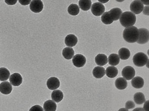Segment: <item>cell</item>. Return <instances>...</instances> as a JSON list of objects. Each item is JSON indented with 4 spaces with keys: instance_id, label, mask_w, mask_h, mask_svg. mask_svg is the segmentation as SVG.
<instances>
[{
    "instance_id": "ffe728a7",
    "label": "cell",
    "mask_w": 149,
    "mask_h": 111,
    "mask_svg": "<svg viewBox=\"0 0 149 111\" xmlns=\"http://www.w3.org/2000/svg\"><path fill=\"white\" fill-rule=\"evenodd\" d=\"M63 93L58 89L54 91L51 94L52 99L56 103L60 102L63 99Z\"/></svg>"
},
{
    "instance_id": "9a60e30c",
    "label": "cell",
    "mask_w": 149,
    "mask_h": 111,
    "mask_svg": "<svg viewBox=\"0 0 149 111\" xmlns=\"http://www.w3.org/2000/svg\"><path fill=\"white\" fill-rule=\"evenodd\" d=\"M95 61L98 65L104 66L108 62L107 57L106 55L103 54H98L95 58Z\"/></svg>"
},
{
    "instance_id": "8fae6325",
    "label": "cell",
    "mask_w": 149,
    "mask_h": 111,
    "mask_svg": "<svg viewBox=\"0 0 149 111\" xmlns=\"http://www.w3.org/2000/svg\"><path fill=\"white\" fill-rule=\"evenodd\" d=\"M47 85L49 89L53 90L58 88L60 85L59 80L55 77H51L49 78L47 82Z\"/></svg>"
},
{
    "instance_id": "9c48e42d",
    "label": "cell",
    "mask_w": 149,
    "mask_h": 111,
    "mask_svg": "<svg viewBox=\"0 0 149 111\" xmlns=\"http://www.w3.org/2000/svg\"><path fill=\"white\" fill-rule=\"evenodd\" d=\"M29 7L32 12L37 13L42 10L43 5L42 2L40 0H32L30 4Z\"/></svg>"
},
{
    "instance_id": "5b68a950",
    "label": "cell",
    "mask_w": 149,
    "mask_h": 111,
    "mask_svg": "<svg viewBox=\"0 0 149 111\" xmlns=\"http://www.w3.org/2000/svg\"><path fill=\"white\" fill-rule=\"evenodd\" d=\"M143 4L141 0L134 1L131 3L130 6L131 11L136 15L141 13L143 11Z\"/></svg>"
},
{
    "instance_id": "7a4b0ae2",
    "label": "cell",
    "mask_w": 149,
    "mask_h": 111,
    "mask_svg": "<svg viewBox=\"0 0 149 111\" xmlns=\"http://www.w3.org/2000/svg\"><path fill=\"white\" fill-rule=\"evenodd\" d=\"M135 15L132 12L126 11L122 13L120 18V22L121 25L127 28L132 26L136 22Z\"/></svg>"
},
{
    "instance_id": "6da1fadb",
    "label": "cell",
    "mask_w": 149,
    "mask_h": 111,
    "mask_svg": "<svg viewBox=\"0 0 149 111\" xmlns=\"http://www.w3.org/2000/svg\"><path fill=\"white\" fill-rule=\"evenodd\" d=\"M139 36L138 29L134 26L126 28L123 32V37L125 41L129 43L136 42Z\"/></svg>"
},
{
    "instance_id": "e575fe53",
    "label": "cell",
    "mask_w": 149,
    "mask_h": 111,
    "mask_svg": "<svg viewBox=\"0 0 149 111\" xmlns=\"http://www.w3.org/2000/svg\"><path fill=\"white\" fill-rule=\"evenodd\" d=\"M148 8L149 6H146L144 8L143 12V14L148 15Z\"/></svg>"
},
{
    "instance_id": "3957f363",
    "label": "cell",
    "mask_w": 149,
    "mask_h": 111,
    "mask_svg": "<svg viewBox=\"0 0 149 111\" xmlns=\"http://www.w3.org/2000/svg\"><path fill=\"white\" fill-rule=\"evenodd\" d=\"M133 61L134 64L137 67H142L148 61L147 55L142 52H139L133 56Z\"/></svg>"
},
{
    "instance_id": "f35d334b",
    "label": "cell",
    "mask_w": 149,
    "mask_h": 111,
    "mask_svg": "<svg viewBox=\"0 0 149 111\" xmlns=\"http://www.w3.org/2000/svg\"><path fill=\"white\" fill-rule=\"evenodd\" d=\"M99 1H100V2H101L102 3H106L107 2H108V0H106V1H105V0H104V1H103V0H99Z\"/></svg>"
},
{
    "instance_id": "7402d4cb",
    "label": "cell",
    "mask_w": 149,
    "mask_h": 111,
    "mask_svg": "<svg viewBox=\"0 0 149 111\" xmlns=\"http://www.w3.org/2000/svg\"><path fill=\"white\" fill-rule=\"evenodd\" d=\"M119 56L122 60H126L128 59L130 55L129 50L125 47L121 48L118 51Z\"/></svg>"
},
{
    "instance_id": "74e56055",
    "label": "cell",
    "mask_w": 149,
    "mask_h": 111,
    "mask_svg": "<svg viewBox=\"0 0 149 111\" xmlns=\"http://www.w3.org/2000/svg\"><path fill=\"white\" fill-rule=\"evenodd\" d=\"M118 111H128V110L125 108H122L119 109Z\"/></svg>"
},
{
    "instance_id": "4fadbf2b",
    "label": "cell",
    "mask_w": 149,
    "mask_h": 111,
    "mask_svg": "<svg viewBox=\"0 0 149 111\" xmlns=\"http://www.w3.org/2000/svg\"><path fill=\"white\" fill-rule=\"evenodd\" d=\"M12 90L11 85L8 81L3 82L0 84V91L3 94H8L10 93Z\"/></svg>"
},
{
    "instance_id": "484cf974",
    "label": "cell",
    "mask_w": 149,
    "mask_h": 111,
    "mask_svg": "<svg viewBox=\"0 0 149 111\" xmlns=\"http://www.w3.org/2000/svg\"><path fill=\"white\" fill-rule=\"evenodd\" d=\"M92 2L89 0H80L79 2V5L80 8L84 11L89 10L91 7Z\"/></svg>"
},
{
    "instance_id": "603a6c76",
    "label": "cell",
    "mask_w": 149,
    "mask_h": 111,
    "mask_svg": "<svg viewBox=\"0 0 149 111\" xmlns=\"http://www.w3.org/2000/svg\"><path fill=\"white\" fill-rule=\"evenodd\" d=\"M109 64L113 66L118 65L120 62V57L118 55L116 54L113 53L109 56L108 58Z\"/></svg>"
},
{
    "instance_id": "7c38bea8",
    "label": "cell",
    "mask_w": 149,
    "mask_h": 111,
    "mask_svg": "<svg viewBox=\"0 0 149 111\" xmlns=\"http://www.w3.org/2000/svg\"><path fill=\"white\" fill-rule=\"evenodd\" d=\"M108 12L111 19L113 21H116L120 18L122 11L119 8H115L111 9Z\"/></svg>"
},
{
    "instance_id": "277c9868",
    "label": "cell",
    "mask_w": 149,
    "mask_h": 111,
    "mask_svg": "<svg viewBox=\"0 0 149 111\" xmlns=\"http://www.w3.org/2000/svg\"><path fill=\"white\" fill-rule=\"evenodd\" d=\"M139 36L136 41L139 44H144L147 43L149 40V32L147 29L145 28H141L138 29Z\"/></svg>"
},
{
    "instance_id": "2e32d148",
    "label": "cell",
    "mask_w": 149,
    "mask_h": 111,
    "mask_svg": "<svg viewBox=\"0 0 149 111\" xmlns=\"http://www.w3.org/2000/svg\"><path fill=\"white\" fill-rule=\"evenodd\" d=\"M132 86L136 89L142 88L144 84V81L141 77L136 76L133 78L131 82Z\"/></svg>"
},
{
    "instance_id": "30bf717a",
    "label": "cell",
    "mask_w": 149,
    "mask_h": 111,
    "mask_svg": "<svg viewBox=\"0 0 149 111\" xmlns=\"http://www.w3.org/2000/svg\"><path fill=\"white\" fill-rule=\"evenodd\" d=\"M9 80L13 85L18 86L22 83V78L19 73H15L11 75Z\"/></svg>"
},
{
    "instance_id": "5bb4252c",
    "label": "cell",
    "mask_w": 149,
    "mask_h": 111,
    "mask_svg": "<svg viewBox=\"0 0 149 111\" xmlns=\"http://www.w3.org/2000/svg\"><path fill=\"white\" fill-rule=\"evenodd\" d=\"M77 42V38L72 34L68 35L65 39V43L66 45L70 47H72L75 45Z\"/></svg>"
},
{
    "instance_id": "d6986e66",
    "label": "cell",
    "mask_w": 149,
    "mask_h": 111,
    "mask_svg": "<svg viewBox=\"0 0 149 111\" xmlns=\"http://www.w3.org/2000/svg\"><path fill=\"white\" fill-rule=\"evenodd\" d=\"M116 87L119 90L125 89L127 87V83L126 80L123 77H120L117 78L115 82Z\"/></svg>"
},
{
    "instance_id": "d6a6232c",
    "label": "cell",
    "mask_w": 149,
    "mask_h": 111,
    "mask_svg": "<svg viewBox=\"0 0 149 111\" xmlns=\"http://www.w3.org/2000/svg\"><path fill=\"white\" fill-rule=\"evenodd\" d=\"M31 0H19V2L23 5H26L29 4Z\"/></svg>"
},
{
    "instance_id": "d4e9b609",
    "label": "cell",
    "mask_w": 149,
    "mask_h": 111,
    "mask_svg": "<svg viewBox=\"0 0 149 111\" xmlns=\"http://www.w3.org/2000/svg\"><path fill=\"white\" fill-rule=\"evenodd\" d=\"M74 54V51L71 47H66L64 48L62 51V55L66 59L69 60L73 57Z\"/></svg>"
},
{
    "instance_id": "f1b7e54d",
    "label": "cell",
    "mask_w": 149,
    "mask_h": 111,
    "mask_svg": "<svg viewBox=\"0 0 149 111\" xmlns=\"http://www.w3.org/2000/svg\"><path fill=\"white\" fill-rule=\"evenodd\" d=\"M101 20L102 22L106 24H111L113 22L110 18L108 11L106 12L103 14L101 17Z\"/></svg>"
},
{
    "instance_id": "83f0119b",
    "label": "cell",
    "mask_w": 149,
    "mask_h": 111,
    "mask_svg": "<svg viewBox=\"0 0 149 111\" xmlns=\"http://www.w3.org/2000/svg\"><path fill=\"white\" fill-rule=\"evenodd\" d=\"M68 11L70 14L72 15H76L79 13V8L77 4L72 3L68 7Z\"/></svg>"
},
{
    "instance_id": "4316f807",
    "label": "cell",
    "mask_w": 149,
    "mask_h": 111,
    "mask_svg": "<svg viewBox=\"0 0 149 111\" xmlns=\"http://www.w3.org/2000/svg\"><path fill=\"white\" fill-rule=\"evenodd\" d=\"M10 73L9 70L4 67L0 68V81H6L9 78Z\"/></svg>"
},
{
    "instance_id": "e0dca14e",
    "label": "cell",
    "mask_w": 149,
    "mask_h": 111,
    "mask_svg": "<svg viewBox=\"0 0 149 111\" xmlns=\"http://www.w3.org/2000/svg\"><path fill=\"white\" fill-rule=\"evenodd\" d=\"M93 76L96 78H101L105 74V68L101 66H97L95 67L93 71Z\"/></svg>"
},
{
    "instance_id": "ba28073f",
    "label": "cell",
    "mask_w": 149,
    "mask_h": 111,
    "mask_svg": "<svg viewBox=\"0 0 149 111\" xmlns=\"http://www.w3.org/2000/svg\"><path fill=\"white\" fill-rule=\"evenodd\" d=\"M86 61L85 57L82 54H77L73 57L72 62L74 66L77 67H81L85 64Z\"/></svg>"
},
{
    "instance_id": "8992f818",
    "label": "cell",
    "mask_w": 149,
    "mask_h": 111,
    "mask_svg": "<svg viewBox=\"0 0 149 111\" xmlns=\"http://www.w3.org/2000/svg\"><path fill=\"white\" fill-rule=\"evenodd\" d=\"M105 10L104 5L102 3L97 2L93 3L91 7V11L93 15L99 16L102 15Z\"/></svg>"
},
{
    "instance_id": "836d02e7",
    "label": "cell",
    "mask_w": 149,
    "mask_h": 111,
    "mask_svg": "<svg viewBox=\"0 0 149 111\" xmlns=\"http://www.w3.org/2000/svg\"><path fill=\"white\" fill-rule=\"evenodd\" d=\"M5 1L8 5H13L17 3V0H5Z\"/></svg>"
},
{
    "instance_id": "1f68e13d",
    "label": "cell",
    "mask_w": 149,
    "mask_h": 111,
    "mask_svg": "<svg viewBox=\"0 0 149 111\" xmlns=\"http://www.w3.org/2000/svg\"><path fill=\"white\" fill-rule=\"evenodd\" d=\"M148 103L149 100L145 102V103L143 105V109L145 111H149Z\"/></svg>"
},
{
    "instance_id": "ac0fdd59",
    "label": "cell",
    "mask_w": 149,
    "mask_h": 111,
    "mask_svg": "<svg viewBox=\"0 0 149 111\" xmlns=\"http://www.w3.org/2000/svg\"><path fill=\"white\" fill-rule=\"evenodd\" d=\"M57 105L53 101L49 100L45 101L43 105L45 111H56Z\"/></svg>"
},
{
    "instance_id": "4dcf8cb0",
    "label": "cell",
    "mask_w": 149,
    "mask_h": 111,
    "mask_svg": "<svg viewBox=\"0 0 149 111\" xmlns=\"http://www.w3.org/2000/svg\"><path fill=\"white\" fill-rule=\"evenodd\" d=\"M29 111H44V110L39 105H36L31 107Z\"/></svg>"
},
{
    "instance_id": "52a82bcc",
    "label": "cell",
    "mask_w": 149,
    "mask_h": 111,
    "mask_svg": "<svg viewBox=\"0 0 149 111\" xmlns=\"http://www.w3.org/2000/svg\"><path fill=\"white\" fill-rule=\"evenodd\" d=\"M122 75L125 79L130 80L133 78L135 75L134 69L131 66H127L123 69Z\"/></svg>"
},
{
    "instance_id": "cb8c5ba5",
    "label": "cell",
    "mask_w": 149,
    "mask_h": 111,
    "mask_svg": "<svg viewBox=\"0 0 149 111\" xmlns=\"http://www.w3.org/2000/svg\"><path fill=\"white\" fill-rule=\"evenodd\" d=\"M134 100L135 102L138 105L142 104L146 101L144 94L141 92H137L134 94Z\"/></svg>"
},
{
    "instance_id": "f546056e",
    "label": "cell",
    "mask_w": 149,
    "mask_h": 111,
    "mask_svg": "<svg viewBox=\"0 0 149 111\" xmlns=\"http://www.w3.org/2000/svg\"><path fill=\"white\" fill-rule=\"evenodd\" d=\"M135 106V104L132 101H127L125 103V108L128 110L133 108Z\"/></svg>"
},
{
    "instance_id": "44dd1931",
    "label": "cell",
    "mask_w": 149,
    "mask_h": 111,
    "mask_svg": "<svg viewBox=\"0 0 149 111\" xmlns=\"http://www.w3.org/2000/svg\"><path fill=\"white\" fill-rule=\"evenodd\" d=\"M105 71L107 76L111 78L116 77L118 73L117 68L114 66H108L107 68Z\"/></svg>"
},
{
    "instance_id": "d590c367",
    "label": "cell",
    "mask_w": 149,
    "mask_h": 111,
    "mask_svg": "<svg viewBox=\"0 0 149 111\" xmlns=\"http://www.w3.org/2000/svg\"><path fill=\"white\" fill-rule=\"evenodd\" d=\"M143 110V108H137L134 109L132 111H140Z\"/></svg>"
},
{
    "instance_id": "ab89813d",
    "label": "cell",
    "mask_w": 149,
    "mask_h": 111,
    "mask_svg": "<svg viewBox=\"0 0 149 111\" xmlns=\"http://www.w3.org/2000/svg\"><path fill=\"white\" fill-rule=\"evenodd\" d=\"M140 111H145L144 110H141Z\"/></svg>"
},
{
    "instance_id": "8d00e7d4",
    "label": "cell",
    "mask_w": 149,
    "mask_h": 111,
    "mask_svg": "<svg viewBox=\"0 0 149 111\" xmlns=\"http://www.w3.org/2000/svg\"><path fill=\"white\" fill-rule=\"evenodd\" d=\"M141 1L143 3V4H144L145 5H148V1H143V0H141Z\"/></svg>"
}]
</instances>
